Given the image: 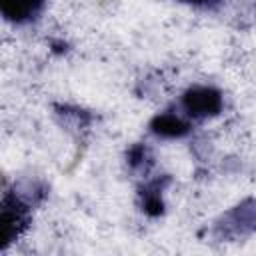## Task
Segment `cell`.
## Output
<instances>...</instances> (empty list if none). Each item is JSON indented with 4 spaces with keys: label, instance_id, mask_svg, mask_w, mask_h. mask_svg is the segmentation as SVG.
Listing matches in <instances>:
<instances>
[{
    "label": "cell",
    "instance_id": "cell-4",
    "mask_svg": "<svg viewBox=\"0 0 256 256\" xmlns=\"http://www.w3.org/2000/svg\"><path fill=\"white\" fill-rule=\"evenodd\" d=\"M154 130L162 136H180L186 132V122L174 114H162L154 122Z\"/></svg>",
    "mask_w": 256,
    "mask_h": 256
},
{
    "label": "cell",
    "instance_id": "cell-2",
    "mask_svg": "<svg viewBox=\"0 0 256 256\" xmlns=\"http://www.w3.org/2000/svg\"><path fill=\"white\" fill-rule=\"evenodd\" d=\"M44 2L46 0H0V12L14 22H24L30 20Z\"/></svg>",
    "mask_w": 256,
    "mask_h": 256
},
{
    "label": "cell",
    "instance_id": "cell-1",
    "mask_svg": "<svg viewBox=\"0 0 256 256\" xmlns=\"http://www.w3.org/2000/svg\"><path fill=\"white\" fill-rule=\"evenodd\" d=\"M184 108L190 116H200V118L216 114V110L220 108V94L206 86L192 88L184 96Z\"/></svg>",
    "mask_w": 256,
    "mask_h": 256
},
{
    "label": "cell",
    "instance_id": "cell-3",
    "mask_svg": "<svg viewBox=\"0 0 256 256\" xmlns=\"http://www.w3.org/2000/svg\"><path fill=\"white\" fill-rule=\"evenodd\" d=\"M16 206H10V210H0V246L10 242L14 236H18L22 214L20 210H14Z\"/></svg>",
    "mask_w": 256,
    "mask_h": 256
},
{
    "label": "cell",
    "instance_id": "cell-5",
    "mask_svg": "<svg viewBox=\"0 0 256 256\" xmlns=\"http://www.w3.org/2000/svg\"><path fill=\"white\" fill-rule=\"evenodd\" d=\"M186 2H192V4H208L212 0H186Z\"/></svg>",
    "mask_w": 256,
    "mask_h": 256
}]
</instances>
